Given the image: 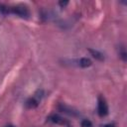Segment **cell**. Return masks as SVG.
<instances>
[{
    "instance_id": "9c48e42d",
    "label": "cell",
    "mask_w": 127,
    "mask_h": 127,
    "mask_svg": "<svg viewBox=\"0 0 127 127\" xmlns=\"http://www.w3.org/2000/svg\"><path fill=\"white\" fill-rule=\"evenodd\" d=\"M119 56H120V58L124 61V62H126V52H125V48L124 47H121V48H119Z\"/></svg>"
},
{
    "instance_id": "5b68a950",
    "label": "cell",
    "mask_w": 127,
    "mask_h": 127,
    "mask_svg": "<svg viewBox=\"0 0 127 127\" xmlns=\"http://www.w3.org/2000/svg\"><path fill=\"white\" fill-rule=\"evenodd\" d=\"M39 102H40L39 99H38L36 96H33V97H30V98L27 99L25 105H26V107H27L28 109H34V108L38 107Z\"/></svg>"
},
{
    "instance_id": "7c38bea8",
    "label": "cell",
    "mask_w": 127,
    "mask_h": 127,
    "mask_svg": "<svg viewBox=\"0 0 127 127\" xmlns=\"http://www.w3.org/2000/svg\"><path fill=\"white\" fill-rule=\"evenodd\" d=\"M5 127H15V126H13V125H7V126H5Z\"/></svg>"
},
{
    "instance_id": "30bf717a",
    "label": "cell",
    "mask_w": 127,
    "mask_h": 127,
    "mask_svg": "<svg viewBox=\"0 0 127 127\" xmlns=\"http://www.w3.org/2000/svg\"><path fill=\"white\" fill-rule=\"evenodd\" d=\"M67 4H68V2H67V1H64V2L61 1V2H59V5H60L62 8H64V7H65Z\"/></svg>"
},
{
    "instance_id": "6da1fadb",
    "label": "cell",
    "mask_w": 127,
    "mask_h": 127,
    "mask_svg": "<svg viewBox=\"0 0 127 127\" xmlns=\"http://www.w3.org/2000/svg\"><path fill=\"white\" fill-rule=\"evenodd\" d=\"M12 13L17 15L21 18H28L30 16V11L27 6L24 5H16V6H9V14Z\"/></svg>"
},
{
    "instance_id": "3957f363",
    "label": "cell",
    "mask_w": 127,
    "mask_h": 127,
    "mask_svg": "<svg viewBox=\"0 0 127 127\" xmlns=\"http://www.w3.org/2000/svg\"><path fill=\"white\" fill-rule=\"evenodd\" d=\"M47 119H48V121H50L52 123H55V124H58V125H63V126H66V127H72L70 125V123L66 119L63 118L62 116H60L58 114H52Z\"/></svg>"
},
{
    "instance_id": "52a82bcc",
    "label": "cell",
    "mask_w": 127,
    "mask_h": 127,
    "mask_svg": "<svg viewBox=\"0 0 127 127\" xmlns=\"http://www.w3.org/2000/svg\"><path fill=\"white\" fill-rule=\"evenodd\" d=\"M77 64H78V65L80 67H88V66H90L92 64L91 61L89 59H87V58H81L80 60L77 61Z\"/></svg>"
},
{
    "instance_id": "8992f818",
    "label": "cell",
    "mask_w": 127,
    "mask_h": 127,
    "mask_svg": "<svg viewBox=\"0 0 127 127\" xmlns=\"http://www.w3.org/2000/svg\"><path fill=\"white\" fill-rule=\"evenodd\" d=\"M88 52L90 53V55H91L95 60L100 61V62L104 61V56H103L102 53H100V52H98V51H96V50H93V49H88Z\"/></svg>"
},
{
    "instance_id": "8fae6325",
    "label": "cell",
    "mask_w": 127,
    "mask_h": 127,
    "mask_svg": "<svg viewBox=\"0 0 127 127\" xmlns=\"http://www.w3.org/2000/svg\"><path fill=\"white\" fill-rule=\"evenodd\" d=\"M103 127H115V125L113 123H108V124H105Z\"/></svg>"
},
{
    "instance_id": "ba28073f",
    "label": "cell",
    "mask_w": 127,
    "mask_h": 127,
    "mask_svg": "<svg viewBox=\"0 0 127 127\" xmlns=\"http://www.w3.org/2000/svg\"><path fill=\"white\" fill-rule=\"evenodd\" d=\"M80 125H81V127H93L92 122L90 120H88V119H83L81 121V124Z\"/></svg>"
},
{
    "instance_id": "7a4b0ae2",
    "label": "cell",
    "mask_w": 127,
    "mask_h": 127,
    "mask_svg": "<svg viewBox=\"0 0 127 127\" xmlns=\"http://www.w3.org/2000/svg\"><path fill=\"white\" fill-rule=\"evenodd\" d=\"M97 113L100 117H104L108 114V104L102 95H99L97 99Z\"/></svg>"
},
{
    "instance_id": "277c9868",
    "label": "cell",
    "mask_w": 127,
    "mask_h": 127,
    "mask_svg": "<svg viewBox=\"0 0 127 127\" xmlns=\"http://www.w3.org/2000/svg\"><path fill=\"white\" fill-rule=\"evenodd\" d=\"M58 109L61 112H64V113H65V114H67L69 116H72V117H77V116L80 115V113L77 110H75L74 108H72V107H70L68 105H65L64 103H60L58 105Z\"/></svg>"
}]
</instances>
